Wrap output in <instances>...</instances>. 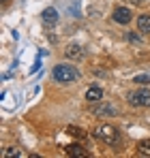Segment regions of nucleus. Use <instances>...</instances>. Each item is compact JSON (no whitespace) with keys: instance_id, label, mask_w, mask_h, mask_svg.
<instances>
[{"instance_id":"obj_13","label":"nucleus","mask_w":150,"mask_h":158,"mask_svg":"<svg viewBox=\"0 0 150 158\" xmlns=\"http://www.w3.org/2000/svg\"><path fill=\"white\" fill-rule=\"evenodd\" d=\"M135 83H139V85H148L150 83V77L148 75H135V79H133Z\"/></svg>"},{"instance_id":"obj_16","label":"nucleus","mask_w":150,"mask_h":158,"mask_svg":"<svg viewBox=\"0 0 150 158\" xmlns=\"http://www.w3.org/2000/svg\"><path fill=\"white\" fill-rule=\"evenodd\" d=\"M4 2H7V0H4Z\"/></svg>"},{"instance_id":"obj_10","label":"nucleus","mask_w":150,"mask_h":158,"mask_svg":"<svg viewBox=\"0 0 150 158\" xmlns=\"http://www.w3.org/2000/svg\"><path fill=\"white\" fill-rule=\"evenodd\" d=\"M64 152H67V156H86V154H88L82 145H67Z\"/></svg>"},{"instance_id":"obj_5","label":"nucleus","mask_w":150,"mask_h":158,"mask_svg":"<svg viewBox=\"0 0 150 158\" xmlns=\"http://www.w3.org/2000/svg\"><path fill=\"white\" fill-rule=\"evenodd\" d=\"M92 113H95V115H101V118H114V115H118V109L114 105L101 103L99 107H92Z\"/></svg>"},{"instance_id":"obj_6","label":"nucleus","mask_w":150,"mask_h":158,"mask_svg":"<svg viewBox=\"0 0 150 158\" xmlns=\"http://www.w3.org/2000/svg\"><path fill=\"white\" fill-rule=\"evenodd\" d=\"M103 98V90H101L99 85H92V88H88L86 90V101H90V103H97Z\"/></svg>"},{"instance_id":"obj_1","label":"nucleus","mask_w":150,"mask_h":158,"mask_svg":"<svg viewBox=\"0 0 150 158\" xmlns=\"http://www.w3.org/2000/svg\"><path fill=\"white\" fill-rule=\"evenodd\" d=\"M54 79L60 81V83H73L75 79H77V71L71 64H58L54 69Z\"/></svg>"},{"instance_id":"obj_8","label":"nucleus","mask_w":150,"mask_h":158,"mask_svg":"<svg viewBox=\"0 0 150 158\" xmlns=\"http://www.w3.org/2000/svg\"><path fill=\"white\" fill-rule=\"evenodd\" d=\"M84 56V47H79V45H69L67 47V58L69 60H79Z\"/></svg>"},{"instance_id":"obj_3","label":"nucleus","mask_w":150,"mask_h":158,"mask_svg":"<svg viewBox=\"0 0 150 158\" xmlns=\"http://www.w3.org/2000/svg\"><path fill=\"white\" fill-rule=\"evenodd\" d=\"M129 103L135 107H150V92L148 90H137L129 94Z\"/></svg>"},{"instance_id":"obj_14","label":"nucleus","mask_w":150,"mask_h":158,"mask_svg":"<svg viewBox=\"0 0 150 158\" xmlns=\"http://www.w3.org/2000/svg\"><path fill=\"white\" fill-rule=\"evenodd\" d=\"M67 132H69V135H75V137H84V135H86L84 131H79V128H75V126H69Z\"/></svg>"},{"instance_id":"obj_15","label":"nucleus","mask_w":150,"mask_h":158,"mask_svg":"<svg viewBox=\"0 0 150 158\" xmlns=\"http://www.w3.org/2000/svg\"><path fill=\"white\" fill-rule=\"evenodd\" d=\"M129 41H131V43H139V36H135V34H129Z\"/></svg>"},{"instance_id":"obj_7","label":"nucleus","mask_w":150,"mask_h":158,"mask_svg":"<svg viewBox=\"0 0 150 158\" xmlns=\"http://www.w3.org/2000/svg\"><path fill=\"white\" fill-rule=\"evenodd\" d=\"M41 17H43V22H45V24L54 26V24L58 22V11H56L54 6H50V9H45V11H43V15H41Z\"/></svg>"},{"instance_id":"obj_12","label":"nucleus","mask_w":150,"mask_h":158,"mask_svg":"<svg viewBox=\"0 0 150 158\" xmlns=\"http://www.w3.org/2000/svg\"><path fill=\"white\" fill-rule=\"evenodd\" d=\"M2 156H4V158H13V156H22V152H20V150H15V148H9V150H4V152H2Z\"/></svg>"},{"instance_id":"obj_9","label":"nucleus","mask_w":150,"mask_h":158,"mask_svg":"<svg viewBox=\"0 0 150 158\" xmlns=\"http://www.w3.org/2000/svg\"><path fill=\"white\" fill-rule=\"evenodd\" d=\"M137 30L144 32V34L150 32V17L148 15H139V17H137Z\"/></svg>"},{"instance_id":"obj_11","label":"nucleus","mask_w":150,"mask_h":158,"mask_svg":"<svg viewBox=\"0 0 150 158\" xmlns=\"http://www.w3.org/2000/svg\"><path fill=\"white\" fill-rule=\"evenodd\" d=\"M137 152H139L142 156H150V139H142V141L137 143Z\"/></svg>"},{"instance_id":"obj_4","label":"nucleus","mask_w":150,"mask_h":158,"mask_svg":"<svg viewBox=\"0 0 150 158\" xmlns=\"http://www.w3.org/2000/svg\"><path fill=\"white\" fill-rule=\"evenodd\" d=\"M131 19H133V13H131V9H126V6H116V9H114V22H116V24H120V26H126Z\"/></svg>"},{"instance_id":"obj_2","label":"nucleus","mask_w":150,"mask_h":158,"mask_svg":"<svg viewBox=\"0 0 150 158\" xmlns=\"http://www.w3.org/2000/svg\"><path fill=\"white\" fill-rule=\"evenodd\" d=\"M95 135L99 137L101 141L109 143V145H114V143H118V141H120V132L116 131L114 126H109V124H101L99 128L95 131Z\"/></svg>"}]
</instances>
